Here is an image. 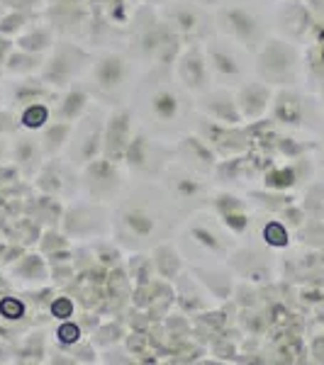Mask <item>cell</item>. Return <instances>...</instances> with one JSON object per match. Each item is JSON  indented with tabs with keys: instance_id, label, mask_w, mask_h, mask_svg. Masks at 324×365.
<instances>
[{
	"instance_id": "1",
	"label": "cell",
	"mask_w": 324,
	"mask_h": 365,
	"mask_svg": "<svg viewBox=\"0 0 324 365\" xmlns=\"http://www.w3.org/2000/svg\"><path fill=\"white\" fill-rule=\"evenodd\" d=\"M154 108H156V113L161 117H171L176 113V98L171 96V93H161V96L156 98Z\"/></svg>"
}]
</instances>
